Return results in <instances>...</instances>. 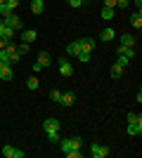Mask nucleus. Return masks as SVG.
Here are the masks:
<instances>
[{"instance_id": "obj_16", "label": "nucleus", "mask_w": 142, "mask_h": 158, "mask_svg": "<svg viewBox=\"0 0 142 158\" xmlns=\"http://www.w3.org/2000/svg\"><path fill=\"white\" fill-rule=\"evenodd\" d=\"M130 26H133V28H140L142 26V12H137V10L133 12V17H130Z\"/></svg>"}, {"instance_id": "obj_28", "label": "nucleus", "mask_w": 142, "mask_h": 158, "mask_svg": "<svg viewBox=\"0 0 142 158\" xmlns=\"http://www.w3.org/2000/svg\"><path fill=\"white\" fill-rule=\"evenodd\" d=\"M69 158H81V149H71V151H67Z\"/></svg>"}, {"instance_id": "obj_31", "label": "nucleus", "mask_w": 142, "mask_h": 158, "mask_svg": "<svg viewBox=\"0 0 142 158\" xmlns=\"http://www.w3.org/2000/svg\"><path fill=\"white\" fill-rule=\"evenodd\" d=\"M67 2H69L71 7H81V5H83V0H67Z\"/></svg>"}, {"instance_id": "obj_30", "label": "nucleus", "mask_w": 142, "mask_h": 158, "mask_svg": "<svg viewBox=\"0 0 142 158\" xmlns=\"http://www.w3.org/2000/svg\"><path fill=\"white\" fill-rule=\"evenodd\" d=\"M116 64H121L123 69H126V66L130 64V59H128V57H121V54H118V61H116Z\"/></svg>"}, {"instance_id": "obj_5", "label": "nucleus", "mask_w": 142, "mask_h": 158, "mask_svg": "<svg viewBox=\"0 0 142 158\" xmlns=\"http://www.w3.org/2000/svg\"><path fill=\"white\" fill-rule=\"evenodd\" d=\"M2 21H5L10 28H14V31H19V28H21V17H19V14H14V12L10 14V17H5Z\"/></svg>"}, {"instance_id": "obj_2", "label": "nucleus", "mask_w": 142, "mask_h": 158, "mask_svg": "<svg viewBox=\"0 0 142 158\" xmlns=\"http://www.w3.org/2000/svg\"><path fill=\"white\" fill-rule=\"evenodd\" d=\"M0 156H5V158H24V151H19V149L12 146V144H5L2 151H0Z\"/></svg>"}, {"instance_id": "obj_24", "label": "nucleus", "mask_w": 142, "mask_h": 158, "mask_svg": "<svg viewBox=\"0 0 142 158\" xmlns=\"http://www.w3.org/2000/svg\"><path fill=\"white\" fill-rule=\"evenodd\" d=\"M47 139H50L52 144H59V132H47Z\"/></svg>"}, {"instance_id": "obj_8", "label": "nucleus", "mask_w": 142, "mask_h": 158, "mask_svg": "<svg viewBox=\"0 0 142 158\" xmlns=\"http://www.w3.org/2000/svg\"><path fill=\"white\" fill-rule=\"evenodd\" d=\"M116 54H121V57H128V59H133V57H135V47L118 45V47H116Z\"/></svg>"}, {"instance_id": "obj_9", "label": "nucleus", "mask_w": 142, "mask_h": 158, "mask_svg": "<svg viewBox=\"0 0 142 158\" xmlns=\"http://www.w3.org/2000/svg\"><path fill=\"white\" fill-rule=\"evenodd\" d=\"M71 73H74V66H71V61L62 59V61H59V76H71Z\"/></svg>"}, {"instance_id": "obj_23", "label": "nucleus", "mask_w": 142, "mask_h": 158, "mask_svg": "<svg viewBox=\"0 0 142 158\" xmlns=\"http://www.w3.org/2000/svg\"><path fill=\"white\" fill-rule=\"evenodd\" d=\"M38 85H41V83H38V78H36V76H31V78L26 80V87H28V90H38Z\"/></svg>"}, {"instance_id": "obj_3", "label": "nucleus", "mask_w": 142, "mask_h": 158, "mask_svg": "<svg viewBox=\"0 0 142 158\" xmlns=\"http://www.w3.org/2000/svg\"><path fill=\"white\" fill-rule=\"evenodd\" d=\"M43 130H45V132H59L62 123L57 118H45V120H43Z\"/></svg>"}, {"instance_id": "obj_14", "label": "nucleus", "mask_w": 142, "mask_h": 158, "mask_svg": "<svg viewBox=\"0 0 142 158\" xmlns=\"http://www.w3.org/2000/svg\"><path fill=\"white\" fill-rule=\"evenodd\" d=\"M128 135H133V137H137V135H142V123H128Z\"/></svg>"}, {"instance_id": "obj_34", "label": "nucleus", "mask_w": 142, "mask_h": 158, "mask_svg": "<svg viewBox=\"0 0 142 158\" xmlns=\"http://www.w3.org/2000/svg\"><path fill=\"white\" fill-rule=\"evenodd\" d=\"M5 28H7V24L2 19H0V38H2V33H5Z\"/></svg>"}, {"instance_id": "obj_11", "label": "nucleus", "mask_w": 142, "mask_h": 158, "mask_svg": "<svg viewBox=\"0 0 142 158\" xmlns=\"http://www.w3.org/2000/svg\"><path fill=\"white\" fill-rule=\"evenodd\" d=\"M118 45L135 47V35H130V33H123V35H121V40H118Z\"/></svg>"}, {"instance_id": "obj_35", "label": "nucleus", "mask_w": 142, "mask_h": 158, "mask_svg": "<svg viewBox=\"0 0 142 158\" xmlns=\"http://www.w3.org/2000/svg\"><path fill=\"white\" fill-rule=\"evenodd\" d=\"M133 2H135V7H137V12H140V10H142V0H133Z\"/></svg>"}, {"instance_id": "obj_37", "label": "nucleus", "mask_w": 142, "mask_h": 158, "mask_svg": "<svg viewBox=\"0 0 142 158\" xmlns=\"http://www.w3.org/2000/svg\"><path fill=\"white\" fill-rule=\"evenodd\" d=\"M2 5H5V0H0V7H2Z\"/></svg>"}, {"instance_id": "obj_27", "label": "nucleus", "mask_w": 142, "mask_h": 158, "mask_svg": "<svg viewBox=\"0 0 142 158\" xmlns=\"http://www.w3.org/2000/svg\"><path fill=\"white\" fill-rule=\"evenodd\" d=\"M50 99L59 104V99H62V92H59V90H52V92H50Z\"/></svg>"}, {"instance_id": "obj_38", "label": "nucleus", "mask_w": 142, "mask_h": 158, "mask_svg": "<svg viewBox=\"0 0 142 158\" xmlns=\"http://www.w3.org/2000/svg\"><path fill=\"white\" fill-rule=\"evenodd\" d=\"M0 69H2V61H0Z\"/></svg>"}, {"instance_id": "obj_15", "label": "nucleus", "mask_w": 142, "mask_h": 158, "mask_svg": "<svg viewBox=\"0 0 142 158\" xmlns=\"http://www.w3.org/2000/svg\"><path fill=\"white\" fill-rule=\"evenodd\" d=\"M116 38V31L114 28H104V31L100 33V40H104V43H109V40H114Z\"/></svg>"}, {"instance_id": "obj_6", "label": "nucleus", "mask_w": 142, "mask_h": 158, "mask_svg": "<svg viewBox=\"0 0 142 158\" xmlns=\"http://www.w3.org/2000/svg\"><path fill=\"white\" fill-rule=\"evenodd\" d=\"M12 78H14L12 64H2V69H0V80H12Z\"/></svg>"}, {"instance_id": "obj_33", "label": "nucleus", "mask_w": 142, "mask_h": 158, "mask_svg": "<svg viewBox=\"0 0 142 158\" xmlns=\"http://www.w3.org/2000/svg\"><path fill=\"white\" fill-rule=\"evenodd\" d=\"M104 7H114L116 10V0H104Z\"/></svg>"}, {"instance_id": "obj_10", "label": "nucleus", "mask_w": 142, "mask_h": 158, "mask_svg": "<svg viewBox=\"0 0 142 158\" xmlns=\"http://www.w3.org/2000/svg\"><path fill=\"white\" fill-rule=\"evenodd\" d=\"M36 64L41 66V69H47V66L52 64V57H50L47 52H41V54H38V61H36Z\"/></svg>"}, {"instance_id": "obj_4", "label": "nucleus", "mask_w": 142, "mask_h": 158, "mask_svg": "<svg viewBox=\"0 0 142 158\" xmlns=\"http://www.w3.org/2000/svg\"><path fill=\"white\" fill-rule=\"evenodd\" d=\"M90 156H93V158H107L109 149H107V146H102V144H93V146H90Z\"/></svg>"}, {"instance_id": "obj_25", "label": "nucleus", "mask_w": 142, "mask_h": 158, "mask_svg": "<svg viewBox=\"0 0 142 158\" xmlns=\"http://www.w3.org/2000/svg\"><path fill=\"white\" fill-rule=\"evenodd\" d=\"M128 123H142L140 113H128Z\"/></svg>"}, {"instance_id": "obj_12", "label": "nucleus", "mask_w": 142, "mask_h": 158, "mask_svg": "<svg viewBox=\"0 0 142 158\" xmlns=\"http://www.w3.org/2000/svg\"><path fill=\"white\" fill-rule=\"evenodd\" d=\"M74 102H76V94L74 92H64V94H62V99H59L62 106H71Z\"/></svg>"}, {"instance_id": "obj_20", "label": "nucleus", "mask_w": 142, "mask_h": 158, "mask_svg": "<svg viewBox=\"0 0 142 158\" xmlns=\"http://www.w3.org/2000/svg\"><path fill=\"white\" fill-rule=\"evenodd\" d=\"M67 52L71 54V57H76V54L81 52V47H78V40H74V43H69V45H67Z\"/></svg>"}, {"instance_id": "obj_19", "label": "nucleus", "mask_w": 142, "mask_h": 158, "mask_svg": "<svg viewBox=\"0 0 142 158\" xmlns=\"http://www.w3.org/2000/svg\"><path fill=\"white\" fill-rule=\"evenodd\" d=\"M21 38H24V40H21V43H28V45H31V43H33V40H36V31H33V28H26Z\"/></svg>"}, {"instance_id": "obj_18", "label": "nucleus", "mask_w": 142, "mask_h": 158, "mask_svg": "<svg viewBox=\"0 0 142 158\" xmlns=\"http://www.w3.org/2000/svg\"><path fill=\"white\" fill-rule=\"evenodd\" d=\"M109 76H111V78H121V76H123V66L121 64H114L111 69H109Z\"/></svg>"}, {"instance_id": "obj_17", "label": "nucleus", "mask_w": 142, "mask_h": 158, "mask_svg": "<svg viewBox=\"0 0 142 158\" xmlns=\"http://www.w3.org/2000/svg\"><path fill=\"white\" fill-rule=\"evenodd\" d=\"M114 17H116V10H114V7H102V19H104V21H111Z\"/></svg>"}, {"instance_id": "obj_26", "label": "nucleus", "mask_w": 142, "mask_h": 158, "mask_svg": "<svg viewBox=\"0 0 142 158\" xmlns=\"http://www.w3.org/2000/svg\"><path fill=\"white\" fill-rule=\"evenodd\" d=\"M17 50H19L21 57H24V54H28V43H21V45H17Z\"/></svg>"}, {"instance_id": "obj_13", "label": "nucleus", "mask_w": 142, "mask_h": 158, "mask_svg": "<svg viewBox=\"0 0 142 158\" xmlns=\"http://www.w3.org/2000/svg\"><path fill=\"white\" fill-rule=\"evenodd\" d=\"M59 146H62V151H64V153H67V151H71V149H76V146H74V139H71V137L59 139Z\"/></svg>"}, {"instance_id": "obj_1", "label": "nucleus", "mask_w": 142, "mask_h": 158, "mask_svg": "<svg viewBox=\"0 0 142 158\" xmlns=\"http://www.w3.org/2000/svg\"><path fill=\"white\" fill-rule=\"evenodd\" d=\"M2 50H5V54H7V57H10V64H14V61H19V59H21L19 50H17V45H14L12 40H10V43H7V45L2 47Z\"/></svg>"}, {"instance_id": "obj_32", "label": "nucleus", "mask_w": 142, "mask_h": 158, "mask_svg": "<svg viewBox=\"0 0 142 158\" xmlns=\"http://www.w3.org/2000/svg\"><path fill=\"white\" fill-rule=\"evenodd\" d=\"M130 0H116V7H128Z\"/></svg>"}, {"instance_id": "obj_7", "label": "nucleus", "mask_w": 142, "mask_h": 158, "mask_svg": "<svg viewBox=\"0 0 142 158\" xmlns=\"http://www.w3.org/2000/svg\"><path fill=\"white\" fill-rule=\"evenodd\" d=\"M78 47H81L83 52H93L95 50V40L93 38H81L78 40Z\"/></svg>"}, {"instance_id": "obj_21", "label": "nucleus", "mask_w": 142, "mask_h": 158, "mask_svg": "<svg viewBox=\"0 0 142 158\" xmlns=\"http://www.w3.org/2000/svg\"><path fill=\"white\" fill-rule=\"evenodd\" d=\"M31 12H33V14L43 12V0H33V2H31Z\"/></svg>"}, {"instance_id": "obj_29", "label": "nucleus", "mask_w": 142, "mask_h": 158, "mask_svg": "<svg viewBox=\"0 0 142 158\" xmlns=\"http://www.w3.org/2000/svg\"><path fill=\"white\" fill-rule=\"evenodd\" d=\"M5 5H7V7H10V10L14 12V10H17V5H19V0H5Z\"/></svg>"}, {"instance_id": "obj_22", "label": "nucleus", "mask_w": 142, "mask_h": 158, "mask_svg": "<svg viewBox=\"0 0 142 158\" xmlns=\"http://www.w3.org/2000/svg\"><path fill=\"white\" fill-rule=\"evenodd\" d=\"M90 57H93V54H90V52H83V50H81L78 54H76V59L81 61V64H88V61H90Z\"/></svg>"}, {"instance_id": "obj_36", "label": "nucleus", "mask_w": 142, "mask_h": 158, "mask_svg": "<svg viewBox=\"0 0 142 158\" xmlns=\"http://www.w3.org/2000/svg\"><path fill=\"white\" fill-rule=\"evenodd\" d=\"M5 45H7V40H5V38H0V50H2Z\"/></svg>"}]
</instances>
